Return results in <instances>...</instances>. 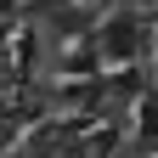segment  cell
<instances>
[{"label":"cell","mask_w":158,"mask_h":158,"mask_svg":"<svg viewBox=\"0 0 158 158\" xmlns=\"http://www.w3.org/2000/svg\"><path fill=\"white\" fill-rule=\"evenodd\" d=\"M141 51H147V23L135 11H113L102 28H96V56H102L107 68H130V62H141Z\"/></svg>","instance_id":"cell-1"},{"label":"cell","mask_w":158,"mask_h":158,"mask_svg":"<svg viewBox=\"0 0 158 158\" xmlns=\"http://www.w3.org/2000/svg\"><path fill=\"white\" fill-rule=\"evenodd\" d=\"M0 45H6V23H0Z\"/></svg>","instance_id":"cell-4"},{"label":"cell","mask_w":158,"mask_h":158,"mask_svg":"<svg viewBox=\"0 0 158 158\" xmlns=\"http://www.w3.org/2000/svg\"><path fill=\"white\" fill-rule=\"evenodd\" d=\"M28 6H40V11H45V6H56V0H28Z\"/></svg>","instance_id":"cell-3"},{"label":"cell","mask_w":158,"mask_h":158,"mask_svg":"<svg viewBox=\"0 0 158 158\" xmlns=\"http://www.w3.org/2000/svg\"><path fill=\"white\" fill-rule=\"evenodd\" d=\"M135 130H141V135H152V141H158V90H147L141 102H135Z\"/></svg>","instance_id":"cell-2"}]
</instances>
